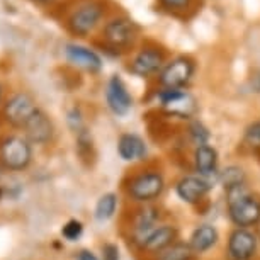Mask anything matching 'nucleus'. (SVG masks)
<instances>
[{
  "mask_svg": "<svg viewBox=\"0 0 260 260\" xmlns=\"http://www.w3.org/2000/svg\"><path fill=\"white\" fill-rule=\"evenodd\" d=\"M39 107L27 92H17L4 104V119L12 127H24Z\"/></svg>",
  "mask_w": 260,
  "mask_h": 260,
  "instance_id": "obj_7",
  "label": "nucleus"
},
{
  "mask_svg": "<svg viewBox=\"0 0 260 260\" xmlns=\"http://www.w3.org/2000/svg\"><path fill=\"white\" fill-rule=\"evenodd\" d=\"M75 260H99L97 255L90 250H80V252L75 253Z\"/></svg>",
  "mask_w": 260,
  "mask_h": 260,
  "instance_id": "obj_28",
  "label": "nucleus"
},
{
  "mask_svg": "<svg viewBox=\"0 0 260 260\" xmlns=\"http://www.w3.org/2000/svg\"><path fill=\"white\" fill-rule=\"evenodd\" d=\"M117 153L124 161H136L146 155V145L138 135L124 133L117 141Z\"/></svg>",
  "mask_w": 260,
  "mask_h": 260,
  "instance_id": "obj_16",
  "label": "nucleus"
},
{
  "mask_svg": "<svg viewBox=\"0 0 260 260\" xmlns=\"http://www.w3.org/2000/svg\"><path fill=\"white\" fill-rule=\"evenodd\" d=\"M177 240V230L170 224H164V226H158L153 233L150 235L148 240L143 243V248L148 250V252H158L161 253L164 250L175 243Z\"/></svg>",
  "mask_w": 260,
  "mask_h": 260,
  "instance_id": "obj_18",
  "label": "nucleus"
},
{
  "mask_svg": "<svg viewBox=\"0 0 260 260\" xmlns=\"http://www.w3.org/2000/svg\"><path fill=\"white\" fill-rule=\"evenodd\" d=\"M175 189H177V196L184 203L196 204L209 192L211 182L209 179L201 177V175H187V177L179 180Z\"/></svg>",
  "mask_w": 260,
  "mask_h": 260,
  "instance_id": "obj_13",
  "label": "nucleus"
},
{
  "mask_svg": "<svg viewBox=\"0 0 260 260\" xmlns=\"http://www.w3.org/2000/svg\"><path fill=\"white\" fill-rule=\"evenodd\" d=\"M65 56L70 63L87 72H99L102 68V58L99 56V53H95L87 46L68 43L65 46Z\"/></svg>",
  "mask_w": 260,
  "mask_h": 260,
  "instance_id": "obj_14",
  "label": "nucleus"
},
{
  "mask_svg": "<svg viewBox=\"0 0 260 260\" xmlns=\"http://www.w3.org/2000/svg\"><path fill=\"white\" fill-rule=\"evenodd\" d=\"M104 17V6L99 2H87L70 14L67 26L75 36H89Z\"/></svg>",
  "mask_w": 260,
  "mask_h": 260,
  "instance_id": "obj_3",
  "label": "nucleus"
},
{
  "mask_svg": "<svg viewBox=\"0 0 260 260\" xmlns=\"http://www.w3.org/2000/svg\"><path fill=\"white\" fill-rule=\"evenodd\" d=\"M196 65L189 56H177L160 70L158 82L164 89H182L194 75Z\"/></svg>",
  "mask_w": 260,
  "mask_h": 260,
  "instance_id": "obj_4",
  "label": "nucleus"
},
{
  "mask_svg": "<svg viewBox=\"0 0 260 260\" xmlns=\"http://www.w3.org/2000/svg\"><path fill=\"white\" fill-rule=\"evenodd\" d=\"M189 133H190V138L198 146H203V145H208V140H209V131L203 122L199 121H194L192 124L189 127Z\"/></svg>",
  "mask_w": 260,
  "mask_h": 260,
  "instance_id": "obj_24",
  "label": "nucleus"
},
{
  "mask_svg": "<svg viewBox=\"0 0 260 260\" xmlns=\"http://www.w3.org/2000/svg\"><path fill=\"white\" fill-rule=\"evenodd\" d=\"M228 211L232 221L238 228L253 226L260 221V199L247 189L245 184L226 189Z\"/></svg>",
  "mask_w": 260,
  "mask_h": 260,
  "instance_id": "obj_1",
  "label": "nucleus"
},
{
  "mask_svg": "<svg viewBox=\"0 0 260 260\" xmlns=\"http://www.w3.org/2000/svg\"><path fill=\"white\" fill-rule=\"evenodd\" d=\"M102 260H119V248L114 243H106L102 247Z\"/></svg>",
  "mask_w": 260,
  "mask_h": 260,
  "instance_id": "obj_27",
  "label": "nucleus"
},
{
  "mask_svg": "<svg viewBox=\"0 0 260 260\" xmlns=\"http://www.w3.org/2000/svg\"><path fill=\"white\" fill-rule=\"evenodd\" d=\"M192 248L184 243H174L160 253L158 260H192Z\"/></svg>",
  "mask_w": 260,
  "mask_h": 260,
  "instance_id": "obj_21",
  "label": "nucleus"
},
{
  "mask_svg": "<svg viewBox=\"0 0 260 260\" xmlns=\"http://www.w3.org/2000/svg\"><path fill=\"white\" fill-rule=\"evenodd\" d=\"M116 209H117L116 194H112V192L104 194L99 201H97L94 216H95L97 221H107V219H111L112 216H114Z\"/></svg>",
  "mask_w": 260,
  "mask_h": 260,
  "instance_id": "obj_20",
  "label": "nucleus"
},
{
  "mask_svg": "<svg viewBox=\"0 0 260 260\" xmlns=\"http://www.w3.org/2000/svg\"><path fill=\"white\" fill-rule=\"evenodd\" d=\"M106 101L116 116H124L133 107V97L119 75H112L106 87Z\"/></svg>",
  "mask_w": 260,
  "mask_h": 260,
  "instance_id": "obj_10",
  "label": "nucleus"
},
{
  "mask_svg": "<svg viewBox=\"0 0 260 260\" xmlns=\"http://www.w3.org/2000/svg\"><path fill=\"white\" fill-rule=\"evenodd\" d=\"M31 2H34V4H48L50 0H31Z\"/></svg>",
  "mask_w": 260,
  "mask_h": 260,
  "instance_id": "obj_29",
  "label": "nucleus"
},
{
  "mask_svg": "<svg viewBox=\"0 0 260 260\" xmlns=\"http://www.w3.org/2000/svg\"><path fill=\"white\" fill-rule=\"evenodd\" d=\"M219 180H221V184L224 187L230 189V187H235V185L245 184V174L242 169H238V167H228L226 170L221 172Z\"/></svg>",
  "mask_w": 260,
  "mask_h": 260,
  "instance_id": "obj_22",
  "label": "nucleus"
},
{
  "mask_svg": "<svg viewBox=\"0 0 260 260\" xmlns=\"http://www.w3.org/2000/svg\"><path fill=\"white\" fill-rule=\"evenodd\" d=\"M218 242V232L211 224H203V226L196 228L190 235L189 247L192 248L194 253H204L209 248H213Z\"/></svg>",
  "mask_w": 260,
  "mask_h": 260,
  "instance_id": "obj_19",
  "label": "nucleus"
},
{
  "mask_svg": "<svg viewBox=\"0 0 260 260\" xmlns=\"http://www.w3.org/2000/svg\"><path fill=\"white\" fill-rule=\"evenodd\" d=\"M160 4L169 11H184L189 7L190 0H160Z\"/></svg>",
  "mask_w": 260,
  "mask_h": 260,
  "instance_id": "obj_26",
  "label": "nucleus"
},
{
  "mask_svg": "<svg viewBox=\"0 0 260 260\" xmlns=\"http://www.w3.org/2000/svg\"><path fill=\"white\" fill-rule=\"evenodd\" d=\"M158 211L155 208H145L141 209L138 214H136L135 218V226H133V235L136 238V242H138L141 247H143V243L148 240V237L151 233L155 232L156 228V223H158Z\"/></svg>",
  "mask_w": 260,
  "mask_h": 260,
  "instance_id": "obj_15",
  "label": "nucleus"
},
{
  "mask_svg": "<svg viewBox=\"0 0 260 260\" xmlns=\"http://www.w3.org/2000/svg\"><path fill=\"white\" fill-rule=\"evenodd\" d=\"M2 169L4 167H2V164H0V179H2Z\"/></svg>",
  "mask_w": 260,
  "mask_h": 260,
  "instance_id": "obj_31",
  "label": "nucleus"
},
{
  "mask_svg": "<svg viewBox=\"0 0 260 260\" xmlns=\"http://www.w3.org/2000/svg\"><path fill=\"white\" fill-rule=\"evenodd\" d=\"M136 32H138V27L133 21L126 17H116L104 26L102 38L114 50H124L135 43Z\"/></svg>",
  "mask_w": 260,
  "mask_h": 260,
  "instance_id": "obj_6",
  "label": "nucleus"
},
{
  "mask_svg": "<svg viewBox=\"0 0 260 260\" xmlns=\"http://www.w3.org/2000/svg\"><path fill=\"white\" fill-rule=\"evenodd\" d=\"M32 160L31 143L22 136H7L0 141V164L4 169L21 172Z\"/></svg>",
  "mask_w": 260,
  "mask_h": 260,
  "instance_id": "obj_2",
  "label": "nucleus"
},
{
  "mask_svg": "<svg viewBox=\"0 0 260 260\" xmlns=\"http://www.w3.org/2000/svg\"><path fill=\"white\" fill-rule=\"evenodd\" d=\"M82 233H83V224L82 221H78V219H70V221H67L61 228L63 238L68 240V242H77V240L82 237Z\"/></svg>",
  "mask_w": 260,
  "mask_h": 260,
  "instance_id": "obj_23",
  "label": "nucleus"
},
{
  "mask_svg": "<svg viewBox=\"0 0 260 260\" xmlns=\"http://www.w3.org/2000/svg\"><path fill=\"white\" fill-rule=\"evenodd\" d=\"M245 141L252 148L260 150V121H255L247 127V131H245Z\"/></svg>",
  "mask_w": 260,
  "mask_h": 260,
  "instance_id": "obj_25",
  "label": "nucleus"
},
{
  "mask_svg": "<svg viewBox=\"0 0 260 260\" xmlns=\"http://www.w3.org/2000/svg\"><path fill=\"white\" fill-rule=\"evenodd\" d=\"M165 182L164 177L158 172H143V174L136 175L127 185V194L131 199L138 201V203H148V201L156 199L164 192Z\"/></svg>",
  "mask_w": 260,
  "mask_h": 260,
  "instance_id": "obj_5",
  "label": "nucleus"
},
{
  "mask_svg": "<svg viewBox=\"0 0 260 260\" xmlns=\"http://www.w3.org/2000/svg\"><path fill=\"white\" fill-rule=\"evenodd\" d=\"M165 63V56L158 48H143L138 55L133 58L129 65L131 73L138 77H151L155 75L156 72L164 68Z\"/></svg>",
  "mask_w": 260,
  "mask_h": 260,
  "instance_id": "obj_12",
  "label": "nucleus"
},
{
  "mask_svg": "<svg viewBox=\"0 0 260 260\" xmlns=\"http://www.w3.org/2000/svg\"><path fill=\"white\" fill-rule=\"evenodd\" d=\"M257 252V237L247 228H237L230 235L228 253L233 260H250Z\"/></svg>",
  "mask_w": 260,
  "mask_h": 260,
  "instance_id": "obj_11",
  "label": "nucleus"
},
{
  "mask_svg": "<svg viewBox=\"0 0 260 260\" xmlns=\"http://www.w3.org/2000/svg\"><path fill=\"white\" fill-rule=\"evenodd\" d=\"M194 165L201 177H213L218 172V151L209 145L198 146L194 151Z\"/></svg>",
  "mask_w": 260,
  "mask_h": 260,
  "instance_id": "obj_17",
  "label": "nucleus"
},
{
  "mask_svg": "<svg viewBox=\"0 0 260 260\" xmlns=\"http://www.w3.org/2000/svg\"><path fill=\"white\" fill-rule=\"evenodd\" d=\"M2 94H4V89H2V85H0V101H2Z\"/></svg>",
  "mask_w": 260,
  "mask_h": 260,
  "instance_id": "obj_30",
  "label": "nucleus"
},
{
  "mask_svg": "<svg viewBox=\"0 0 260 260\" xmlns=\"http://www.w3.org/2000/svg\"><path fill=\"white\" fill-rule=\"evenodd\" d=\"M160 101L165 111L177 117H190L196 111V99L182 89H164Z\"/></svg>",
  "mask_w": 260,
  "mask_h": 260,
  "instance_id": "obj_9",
  "label": "nucleus"
},
{
  "mask_svg": "<svg viewBox=\"0 0 260 260\" xmlns=\"http://www.w3.org/2000/svg\"><path fill=\"white\" fill-rule=\"evenodd\" d=\"M22 129H24V138L31 145H46L48 141H51L53 135H55L53 121L41 109H38L29 117V121L24 124Z\"/></svg>",
  "mask_w": 260,
  "mask_h": 260,
  "instance_id": "obj_8",
  "label": "nucleus"
}]
</instances>
